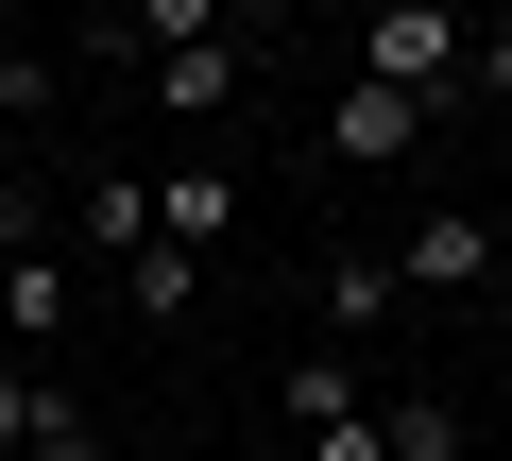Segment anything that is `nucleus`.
<instances>
[{"label":"nucleus","instance_id":"1","mask_svg":"<svg viewBox=\"0 0 512 461\" xmlns=\"http://www.w3.org/2000/svg\"><path fill=\"white\" fill-rule=\"evenodd\" d=\"M461 69H478V35L444 18V0H393V18L359 35V86H393L410 120H427V103H461Z\"/></svg>","mask_w":512,"mask_h":461},{"label":"nucleus","instance_id":"2","mask_svg":"<svg viewBox=\"0 0 512 461\" xmlns=\"http://www.w3.org/2000/svg\"><path fill=\"white\" fill-rule=\"evenodd\" d=\"M154 240H171V257H222V240H239V171H222V154H171V171H154Z\"/></svg>","mask_w":512,"mask_h":461},{"label":"nucleus","instance_id":"3","mask_svg":"<svg viewBox=\"0 0 512 461\" xmlns=\"http://www.w3.org/2000/svg\"><path fill=\"white\" fill-rule=\"evenodd\" d=\"M239 86H256V52H239V18H222V35H188V52H154V103H171L188 137H205V120H222Z\"/></svg>","mask_w":512,"mask_h":461},{"label":"nucleus","instance_id":"4","mask_svg":"<svg viewBox=\"0 0 512 461\" xmlns=\"http://www.w3.org/2000/svg\"><path fill=\"white\" fill-rule=\"evenodd\" d=\"M495 257H512V240H495V205H427V222H410V291H478Z\"/></svg>","mask_w":512,"mask_h":461},{"label":"nucleus","instance_id":"5","mask_svg":"<svg viewBox=\"0 0 512 461\" xmlns=\"http://www.w3.org/2000/svg\"><path fill=\"white\" fill-rule=\"evenodd\" d=\"M0 444H18V461H103L86 393H52V376H0Z\"/></svg>","mask_w":512,"mask_h":461},{"label":"nucleus","instance_id":"6","mask_svg":"<svg viewBox=\"0 0 512 461\" xmlns=\"http://www.w3.org/2000/svg\"><path fill=\"white\" fill-rule=\"evenodd\" d=\"M410 137H427V120H410L393 86H342V103H325V154H342V171H393Z\"/></svg>","mask_w":512,"mask_h":461},{"label":"nucleus","instance_id":"7","mask_svg":"<svg viewBox=\"0 0 512 461\" xmlns=\"http://www.w3.org/2000/svg\"><path fill=\"white\" fill-rule=\"evenodd\" d=\"M69 240H86V257H103V274H120V257H137V240H154V171H103V188H86V205H69Z\"/></svg>","mask_w":512,"mask_h":461},{"label":"nucleus","instance_id":"8","mask_svg":"<svg viewBox=\"0 0 512 461\" xmlns=\"http://www.w3.org/2000/svg\"><path fill=\"white\" fill-rule=\"evenodd\" d=\"M120 308H137V325H188V308H205V257L137 240V257H120Z\"/></svg>","mask_w":512,"mask_h":461},{"label":"nucleus","instance_id":"9","mask_svg":"<svg viewBox=\"0 0 512 461\" xmlns=\"http://www.w3.org/2000/svg\"><path fill=\"white\" fill-rule=\"evenodd\" d=\"M0 325H69V257L52 240H0Z\"/></svg>","mask_w":512,"mask_h":461},{"label":"nucleus","instance_id":"10","mask_svg":"<svg viewBox=\"0 0 512 461\" xmlns=\"http://www.w3.org/2000/svg\"><path fill=\"white\" fill-rule=\"evenodd\" d=\"M342 410H359V376H342V359H291V376H274V427H291V444H308V427H342Z\"/></svg>","mask_w":512,"mask_h":461},{"label":"nucleus","instance_id":"11","mask_svg":"<svg viewBox=\"0 0 512 461\" xmlns=\"http://www.w3.org/2000/svg\"><path fill=\"white\" fill-rule=\"evenodd\" d=\"M376 444H393V461H461V410H444V393H410V410H376Z\"/></svg>","mask_w":512,"mask_h":461},{"label":"nucleus","instance_id":"12","mask_svg":"<svg viewBox=\"0 0 512 461\" xmlns=\"http://www.w3.org/2000/svg\"><path fill=\"white\" fill-rule=\"evenodd\" d=\"M308 461H393V444H376V410H342V427H308Z\"/></svg>","mask_w":512,"mask_h":461},{"label":"nucleus","instance_id":"13","mask_svg":"<svg viewBox=\"0 0 512 461\" xmlns=\"http://www.w3.org/2000/svg\"><path fill=\"white\" fill-rule=\"evenodd\" d=\"M461 86H495V103H512V35H478V69H461Z\"/></svg>","mask_w":512,"mask_h":461},{"label":"nucleus","instance_id":"14","mask_svg":"<svg viewBox=\"0 0 512 461\" xmlns=\"http://www.w3.org/2000/svg\"><path fill=\"white\" fill-rule=\"evenodd\" d=\"M495 240H512V205H495Z\"/></svg>","mask_w":512,"mask_h":461}]
</instances>
